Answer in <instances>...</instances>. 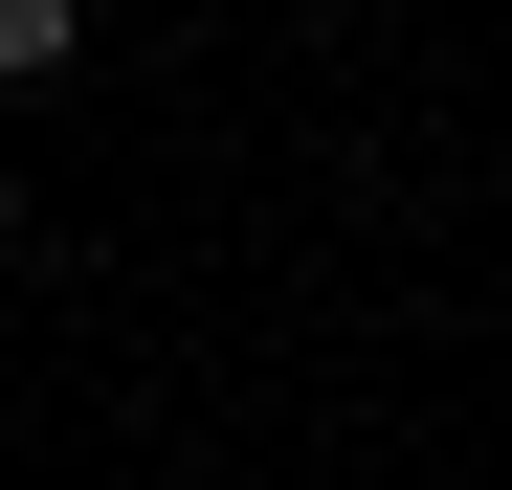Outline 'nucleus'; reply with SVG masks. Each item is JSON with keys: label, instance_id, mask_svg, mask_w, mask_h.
Listing matches in <instances>:
<instances>
[{"label": "nucleus", "instance_id": "1", "mask_svg": "<svg viewBox=\"0 0 512 490\" xmlns=\"http://www.w3.org/2000/svg\"><path fill=\"white\" fill-rule=\"evenodd\" d=\"M90 23H67V0H0V90H23V67H67Z\"/></svg>", "mask_w": 512, "mask_h": 490}, {"label": "nucleus", "instance_id": "2", "mask_svg": "<svg viewBox=\"0 0 512 490\" xmlns=\"http://www.w3.org/2000/svg\"><path fill=\"white\" fill-rule=\"evenodd\" d=\"M0 245H23V179H0Z\"/></svg>", "mask_w": 512, "mask_h": 490}]
</instances>
